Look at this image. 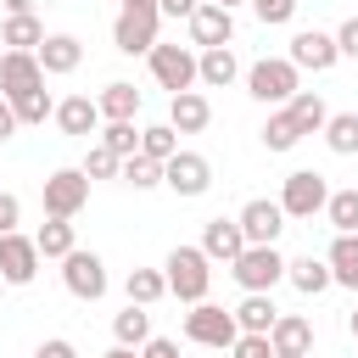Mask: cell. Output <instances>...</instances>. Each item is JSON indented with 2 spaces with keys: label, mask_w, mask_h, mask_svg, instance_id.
<instances>
[{
  "label": "cell",
  "mask_w": 358,
  "mask_h": 358,
  "mask_svg": "<svg viewBox=\"0 0 358 358\" xmlns=\"http://www.w3.org/2000/svg\"><path fill=\"white\" fill-rule=\"evenodd\" d=\"M162 280H168V296H179V302H207V285H213L207 252H201V246H173L168 263H162Z\"/></svg>",
  "instance_id": "cell-1"
},
{
  "label": "cell",
  "mask_w": 358,
  "mask_h": 358,
  "mask_svg": "<svg viewBox=\"0 0 358 358\" xmlns=\"http://www.w3.org/2000/svg\"><path fill=\"white\" fill-rule=\"evenodd\" d=\"M296 90H302V67H291L285 56H263V62L246 67V95L263 101V106H280V101H291Z\"/></svg>",
  "instance_id": "cell-2"
},
{
  "label": "cell",
  "mask_w": 358,
  "mask_h": 358,
  "mask_svg": "<svg viewBox=\"0 0 358 358\" xmlns=\"http://www.w3.org/2000/svg\"><path fill=\"white\" fill-rule=\"evenodd\" d=\"M235 336H241V324H235V313H229V308H213V302H190V313H185V341L229 352V341H235Z\"/></svg>",
  "instance_id": "cell-3"
},
{
  "label": "cell",
  "mask_w": 358,
  "mask_h": 358,
  "mask_svg": "<svg viewBox=\"0 0 358 358\" xmlns=\"http://www.w3.org/2000/svg\"><path fill=\"white\" fill-rule=\"evenodd\" d=\"M324 201H330L324 173H313V168L285 173V185H280V213L285 218H313V213H324Z\"/></svg>",
  "instance_id": "cell-4"
},
{
  "label": "cell",
  "mask_w": 358,
  "mask_h": 358,
  "mask_svg": "<svg viewBox=\"0 0 358 358\" xmlns=\"http://www.w3.org/2000/svg\"><path fill=\"white\" fill-rule=\"evenodd\" d=\"M229 274L241 280V291H274L285 280V257H280V246H241Z\"/></svg>",
  "instance_id": "cell-5"
},
{
  "label": "cell",
  "mask_w": 358,
  "mask_h": 358,
  "mask_svg": "<svg viewBox=\"0 0 358 358\" xmlns=\"http://www.w3.org/2000/svg\"><path fill=\"white\" fill-rule=\"evenodd\" d=\"M145 62H151V78L168 90V95H179V90H196V50H185V45H151L145 50Z\"/></svg>",
  "instance_id": "cell-6"
},
{
  "label": "cell",
  "mask_w": 358,
  "mask_h": 358,
  "mask_svg": "<svg viewBox=\"0 0 358 358\" xmlns=\"http://www.w3.org/2000/svg\"><path fill=\"white\" fill-rule=\"evenodd\" d=\"M90 201V179L84 168H56L45 179V218H78Z\"/></svg>",
  "instance_id": "cell-7"
},
{
  "label": "cell",
  "mask_w": 358,
  "mask_h": 358,
  "mask_svg": "<svg viewBox=\"0 0 358 358\" xmlns=\"http://www.w3.org/2000/svg\"><path fill=\"white\" fill-rule=\"evenodd\" d=\"M62 285H67L78 302H101V296H106V263H101L95 252L73 246V252L62 257Z\"/></svg>",
  "instance_id": "cell-8"
},
{
  "label": "cell",
  "mask_w": 358,
  "mask_h": 358,
  "mask_svg": "<svg viewBox=\"0 0 358 358\" xmlns=\"http://www.w3.org/2000/svg\"><path fill=\"white\" fill-rule=\"evenodd\" d=\"M157 22H162V11L123 6V11H117V22H112V45H117L123 56H145V50L157 45Z\"/></svg>",
  "instance_id": "cell-9"
},
{
  "label": "cell",
  "mask_w": 358,
  "mask_h": 358,
  "mask_svg": "<svg viewBox=\"0 0 358 358\" xmlns=\"http://www.w3.org/2000/svg\"><path fill=\"white\" fill-rule=\"evenodd\" d=\"M162 185H168L173 196H207V185H213V162H207L201 151H173V157L162 162Z\"/></svg>",
  "instance_id": "cell-10"
},
{
  "label": "cell",
  "mask_w": 358,
  "mask_h": 358,
  "mask_svg": "<svg viewBox=\"0 0 358 358\" xmlns=\"http://www.w3.org/2000/svg\"><path fill=\"white\" fill-rule=\"evenodd\" d=\"M185 22H190V45L196 50H213V45H229L235 39V11L218 6V0H201Z\"/></svg>",
  "instance_id": "cell-11"
},
{
  "label": "cell",
  "mask_w": 358,
  "mask_h": 358,
  "mask_svg": "<svg viewBox=\"0 0 358 358\" xmlns=\"http://www.w3.org/2000/svg\"><path fill=\"white\" fill-rule=\"evenodd\" d=\"M34 274H39V246H34V235L6 229V235H0V280H6V285H28Z\"/></svg>",
  "instance_id": "cell-12"
},
{
  "label": "cell",
  "mask_w": 358,
  "mask_h": 358,
  "mask_svg": "<svg viewBox=\"0 0 358 358\" xmlns=\"http://www.w3.org/2000/svg\"><path fill=\"white\" fill-rule=\"evenodd\" d=\"M241 235H246V246H274L280 241V229H285V213H280V201H268V196H252L246 207H241Z\"/></svg>",
  "instance_id": "cell-13"
},
{
  "label": "cell",
  "mask_w": 358,
  "mask_h": 358,
  "mask_svg": "<svg viewBox=\"0 0 358 358\" xmlns=\"http://www.w3.org/2000/svg\"><path fill=\"white\" fill-rule=\"evenodd\" d=\"M291 67H308V73H330L336 62H341V50H336V34H324V28H302L296 39H291V56H285Z\"/></svg>",
  "instance_id": "cell-14"
},
{
  "label": "cell",
  "mask_w": 358,
  "mask_h": 358,
  "mask_svg": "<svg viewBox=\"0 0 358 358\" xmlns=\"http://www.w3.org/2000/svg\"><path fill=\"white\" fill-rule=\"evenodd\" d=\"M268 347H274L280 358H308V352H313V319L280 313V319L268 324Z\"/></svg>",
  "instance_id": "cell-15"
},
{
  "label": "cell",
  "mask_w": 358,
  "mask_h": 358,
  "mask_svg": "<svg viewBox=\"0 0 358 358\" xmlns=\"http://www.w3.org/2000/svg\"><path fill=\"white\" fill-rule=\"evenodd\" d=\"M56 129L62 134H73V140H90V134H101V106L90 101V95H67V101H56Z\"/></svg>",
  "instance_id": "cell-16"
},
{
  "label": "cell",
  "mask_w": 358,
  "mask_h": 358,
  "mask_svg": "<svg viewBox=\"0 0 358 358\" xmlns=\"http://www.w3.org/2000/svg\"><path fill=\"white\" fill-rule=\"evenodd\" d=\"M45 84V67L34 50H6L0 56V95H22V90H39Z\"/></svg>",
  "instance_id": "cell-17"
},
{
  "label": "cell",
  "mask_w": 358,
  "mask_h": 358,
  "mask_svg": "<svg viewBox=\"0 0 358 358\" xmlns=\"http://www.w3.org/2000/svg\"><path fill=\"white\" fill-rule=\"evenodd\" d=\"M34 56H39L45 78H62V73H73V67L84 62V45H78V34H45V45H39Z\"/></svg>",
  "instance_id": "cell-18"
},
{
  "label": "cell",
  "mask_w": 358,
  "mask_h": 358,
  "mask_svg": "<svg viewBox=\"0 0 358 358\" xmlns=\"http://www.w3.org/2000/svg\"><path fill=\"white\" fill-rule=\"evenodd\" d=\"M235 78H241V62H235V50H229V45L196 50V84H207V90H229Z\"/></svg>",
  "instance_id": "cell-19"
},
{
  "label": "cell",
  "mask_w": 358,
  "mask_h": 358,
  "mask_svg": "<svg viewBox=\"0 0 358 358\" xmlns=\"http://www.w3.org/2000/svg\"><path fill=\"white\" fill-rule=\"evenodd\" d=\"M241 246H246V235H241L235 218H207V229H201V252H207V263H235Z\"/></svg>",
  "instance_id": "cell-20"
},
{
  "label": "cell",
  "mask_w": 358,
  "mask_h": 358,
  "mask_svg": "<svg viewBox=\"0 0 358 358\" xmlns=\"http://www.w3.org/2000/svg\"><path fill=\"white\" fill-rule=\"evenodd\" d=\"M168 123H173L179 134H201V129L213 123V106H207V95H201V90H179V95L168 101Z\"/></svg>",
  "instance_id": "cell-21"
},
{
  "label": "cell",
  "mask_w": 358,
  "mask_h": 358,
  "mask_svg": "<svg viewBox=\"0 0 358 358\" xmlns=\"http://www.w3.org/2000/svg\"><path fill=\"white\" fill-rule=\"evenodd\" d=\"M285 280H291L302 296H319V291H330V285H336L324 257H291V263H285Z\"/></svg>",
  "instance_id": "cell-22"
},
{
  "label": "cell",
  "mask_w": 358,
  "mask_h": 358,
  "mask_svg": "<svg viewBox=\"0 0 358 358\" xmlns=\"http://www.w3.org/2000/svg\"><path fill=\"white\" fill-rule=\"evenodd\" d=\"M280 319V308H274V296L268 291H246L241 296V308H235V324L241 330H252V336H268V324Z\"/></svg>",
  "instance_id": "cell-23"
},
{
  "label": "cell",
  "mask_w": 358,
  "mask_h": 358,
  "mask_svg": "<svg viewBox=\"0 0 358 358\" xmlns=\"http://www.w3.org/2000/svg\"><path fill=\"white\" fill-rule=\"evenodd\" d=\"M0 45H11V50H39V45H45V22H39L34 11H11L6 28H0Z\"/></svg>",
  "instance_id": "cell-24"
},
{
  "label": "cell",
  "mask_w": 358,
  "mask_h": 358,
  "mask_svg": "<svg viewBox=\"0 0 358 358\" xmlns=\"http://www.w3.org/2000/svg\"><path fill=\"white\" fill-rule=\"evenodd\" d=\"M95 106H101V123H123V117L140 112V90L117 78V84H106V90L95 95Z\"/></svg>",
  "instance_id": "cell-25"
},
{
  "label": "cell",
  "mask_w": 358,
  "mask_h": 358,
  "mask_svg": "<svg viewBox=\"0 0 358 358\" xmlns=\"http://www.w3.org/2000/svg\"><path fill=\"white\" fill-rule=\"evenodd\" d=\"M285 112H291V123H296L302 134H319V129H324V117H330V106H324V95H319V90H296V95L285 101Z\"/></svg>",
  "instance_id": "cell-26"
},
{
  "label": "cell",
  "mask_w": 358,
  "mask_h": 358,
  "mask_svg": "<svg viewBox=\"0 0 358 358\" xmlns=\"http://www.w3.org/2000/svg\"><path fill=\"white\" fill-rule=\"evenodd\" d=\"M324 263H330V280H336V285L358 291V235H336Z\"/></svg>",
  "instance_id": "cell-27"
},
{
  "label": "cell",
  "mask_w": 358,
  "mask_h": 358,
  "mask_svg": "<svg viewBox=\"0 0 358 358\" xmlns=\"http://www.w3.org/2000/svg\"><path fill=\"white\" fill-rule=\"evenodd\" d=\"M319 134H324V145L336 157H358V112H330Z\"/></svg>",
  "instance_id": "cell-28"
},
{
  "label": "cell",
  "mask_w": 358,
  "mask_h": 358,
  "mask_svg": "<svg viewBox=\"0 0 358 358\" xmlns=\"http://www.w3.org/2000/svg\"><path fill=\"white\" fill-rule=\"evenodd\" d=\"M112 336H117V347H145V341H151V313H145L140 302H129V308L112 319Z\"/></svg>",
  "instance_id": "cell-29"
},
{
  "label": "cell",
  "mask_w": 358,
  "mask_h": 358,
  "mask_svg": "<svg viewBox=\"0 0 358 358\" xmlns=\"http://www.w3.org/2000/svg\"><path fill=\"white\" fill-rule=\"evenodd\" d=\"M34 246H39V257H67L78 241H73V218H45L39 224V235H34Z\"/></svg>",
  "instance_id": "cell-30"
},
{
  "label": "cell",
  "mask_w": 358,
  "mask_h": 358,
  "mask_svg": "<svg viewBox=\"0 0 358 358\" xmlns=\"http://www.w3.org/2000/svg\"><path fill=\"white\" fill-rule=\"evenodd\" d=\"M123 291H129V302L151 308V302H162V296H168V280H162V268H129Z\"/></svg>",
  "instance_id": "cell-31"
},
{
  "label": "cell",
  "mask_w": 358,
  "mask_h": 358,
  "mask_svg": "<svg viewBox=\"0 0 358 358\" xmlns=\"http://www.w3.org/2000/svg\"><path fill=\"white\" fill-rule=\"evenodd\" d=\"M324 218H330L336 235H358V190H330Z\"/></svg>",
  "instance_id": "cell-32"
},
{
  "label": "cell",
  "mask_w": 358,
  "mask_h": 358,
  "mask_svg": "<svg viewBox=\"0 0 358 358\" xmlns=\"http://www.w3.org/2000/svg\"><path fill=\"white\" fill-rule=\"evenodd\" d=\"M173 151H179V129H173V123H151V129H140V157L168 162Z\"/></svg>",
  "instance_id": "cell-33"
},
{
  "label": "cell",
  "mask_w": 358,
  "mask_h": 358,
  "mask_svg": "<svg viewBox=\"0 0 358 358\" xmlns=\"http://www.w3.org/2000/svg\"><path fill=\"white\" fill-rule=\"evenodd\" d=\"M6 101H11L17 123H45V117L56 112V101L45 95V84H39V90H22V95H6Z\"/></svg>",
  "instance_id": "cell-34"
},
{
  "label": "cell",
  "mask_w": 358,
  "mask_h": 358,
  "mask_svg": "<svg viewBox=\"0 0 358 358\" xmlns=\"http://www.w3.org/2000/svg\"><path fill=\"white\" fill-rule=\"evenodd\" d=\"M101 145L117 151V157H134V151H140V129H134V117H123V123H101Z\"/></svg>",
  "instance_id": "cell-35"
},
{
  "label": "cell",
  "mask_w": 358,
  "mask_h": 358,
  "mask_svg": "<svg viewBox=\"0 0 358 358\" xmlns=\"http://www.w3.org/2000/svg\"><path fill=\"white\" fill-rule=\"evenodd\" d=\"M117 173H123V185H134V190L162 185V162H151V157H140V151H134V157H123V168H117Z\"/></svg>",
  "instance_id": "cell-36"
},
{
  "label": "cell",
  "mask_w": 358,
  "mask_h": 358,
  "mask_svg": "<svg viewBox=\"0 0 358 358\" xmlns=\"http://www.w3.org/2000/svg\"><path fill=\"white\" fill-rule=\"evenodd\" d=\"M296 140H302V129L291 123V112H274V117L263 123V145H268V151H291Z\"/></svg>",
  "instance_id": "cell-37"
},
{
  "label": "cell",
  "mask_w": 358,
  "mask_h": 358,
  "mask_svg": "<svg viewBox=\"0 0 358 358\" xmlns=\"http://www.w3.org/2000/svg\"><path fill=\"white\" fill-rule=\"evenodd\" d=\"M78 168H84V179H117V168H123V157H117V151H106V145H90Z\"/></svg>",
  "instance_id": "cell-38"
},
{
  "label": "cell",
  "mask_w": 358,
  "mask_h": 358,
  "mask_svg": "<svg viewBox=\"0 0 358 358\" xmlns=\"http://www.w3.org/2000/svg\"><path fill=\"white\" fill-rule=\"evenodd\" d=\"M229 352H235V358H274L268 336H252V330H241V336L229 341Z\"/></svg>",
  "instance_id": "cell-39"
},
{
  "label": "cell",
  "mask_w": 358,
  "mask_h": 358,
  "mask_svg": "<svg viewBox=\"0 0 358 358\" xmlns=\"http://www.w3.org/2000/svg\"><path fill=\"white\" fill-rule=\"evenodd\" d=\"M252 11H257L263 22H274V28H280V22H291V17H296V0H252Z\"/></svg>",
  "instance_id": "cell-40"
},
{
  "label": "cell",
  "mask_w": 358,
  "mask_h": 358,
  "mask_svg": "<svg viewBox=\"0 0 358 358\" xmlns=\"http://www.w3.org/2000/svg\"><path fill=\"white\" fill-rule=\"evenodd\" d=\"M17 224H22V201H17L11 190H0V235H6V229H17Z\"/></svg>",
  "instance_id": "cell-41"
},
{
  "label": "cell",
  "mask_w": 358,
  "mask_h": 358,
  "mask_svg": "<svg viewBox=\"0 0 358 358\" xmlns=\"http://www.w3.org/2000/svg\"><path fill=\"white\" fill-rule=\"evenodd\" d=\"M336 50H341V56H352V62H358V17H347V22H341V28H336Z\"/></svg>",
  "instance_id": "cell-42"
},
{
  "label": "cell",
  "mask_w": 358,
  "mask_h": 358,
  "mask_svg": "<svg viewBox=\"0 0 358 358\" xmlns=\"http://www.w3.org/2000/svg\"><path fill=\"white\" fill-rule=\"evenodd\" d=\"M140 358H179V347H173L168 336H151V341L140 347Z\"/></svg>",
  "instance_id": "cell-43"
},
{
  "label": "cell",
  "mask_w": 358,
  "mask_h": 358,
  "mask_svg": "<svg viewBox=\"0 0 358 358\" xmlns=\"http://www.w3.org/2000/svg\"><path fill=\"white\" fill-rule=\"evenodd\" d=\"M196 6H201V0H157V11H162V17H190Z\"/></svg>",
  "instance_id": "cell-44"
},
{
  "label": "cell",
  "mask_w": 358,
  "mask_h": 358,
  "mask_svg": "<svg viewBox=\"0 0 358 358\" xmlns=\"http://www.w3.org/2000/svg\"><path fill=\"white\" fill-rule=\"evenodd\" d=\"M17 129H22V123H17V112H11V101L0 95V140H11Z\"/></svg>",
  "instance_id": "cell-45"
},
{
  "label": "cell",
  "mask_w": 358,
  "mask_h": 358,
  "mask_svg": "<svg viewBox=\"0 0 358 358\" xmlns=\"http://www.w3.org/2000/svg\"><path fill=\"white\" fill-rule=\"evenodd\" d=\"M34 358H78V352H73V341H62V336H56V341H45Z\"/></svg>",
  "instance_id": "cell-46"
},
{
  "label": "cell",
  "mask_w": 358,
  "mask_h": 358,
  "mask_svg": "<svg viewBox=\"0 0 358 358\" xmlns=\"http://www.w3.org/2000/svg\"><path fill=\"white\" fill-rule=\"evenodd\" d=\"M0 6H6V17L11 11H34V0H0Z\"/></svg>",
  "instance_id": "cell-47"
},
{
  "label": "cell",
  "mask_w": 358,
  "mask_h": 358,
  "mask_svg": "<svg viewBox=\"0 0 358 358\" xmlns=\"http://www.w3.org/2000/svg\"><path fill=\"white\" fill-rule=\"evenodd\" d=\"M106 358H140V352H134V347H112Z\"/></svg>",
  "instance_id": "cell-48"
},
{
  "label": "cell",
  "mask_w": 358,
  "mask_h": 358,
  "mask_svg": "<svg viewBox=\"0 0 358 358\" xmlns=\"http://www.w3.org/2000/svg\"><path fill=\"white\" fill-rule=\"evenodd\" d=\"M123 6H140V11H157V0H123Z\"/></svg>",
  "instance_id": "cell-49"
},
{
  "label": "cell",
  "mask_w": 358,
  "mask_h": 358,
  "mask_svg": "<svg viewBox=\"0 0 358 358\" xmlns=\"http://www.w3.org/2000/svg\"><path fill=\"white\" fill-rule=\"evenodd\" d=\"M347 330H352V341H358V308H352V313H347Z\"/></svg>",
  "instance_id": "cell-50"
},
{
  "label": "cell",
  "mask_w": 358,
  "mask_h": 358,
  "mask_svg": "<svg viewBox=\"0 0 358 358\" xmlns=\"http://www.w3.org/2000/svg\"><path fill=\"white\" fill-rule=\"evenodd\" d=\"M218 6H229V11H235V0H218Z\"/></svg>",
  "instance_id": "cell-51"
},
{
  "label": "cell",
  "mask_w": 358,
  "mask_h": 358,
  "mask_svg": "<svg viewBox=\"0 0 358 358\" xmlns=\"http://www.w3.org/2000/svg\"><path fill=\"white\" fill-rule=\"evenodd\" d=\"M274 358H280V352H274Z\"/></svg>",
  "instance_id": "cell-52"
}]
</instances>
